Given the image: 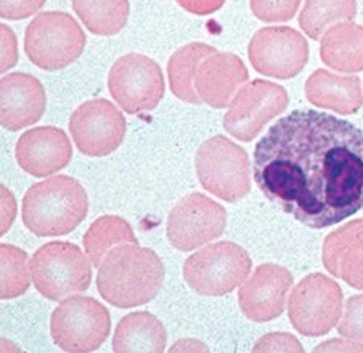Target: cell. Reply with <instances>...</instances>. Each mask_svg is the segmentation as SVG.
Listing matches in <instances>:
<instances>
[{
	"instance_id": "4316f807",
	"label": "cell",
	"mask_w": 363,
	"mask_h": 353,
	"mask_svg": "<svg viewBox=\"0 0 363 353\" xmlns=\"http://www.w3.org/2000/svg\"><path fill=\"white\" fill-rule=\"evenodd\" d=\"M2 255V289L0 296L4 301L15 299L28 291L31 283V270L28 267V255L23 249L2 245L0 246Z\"/></svg>"
},
{
	"instance_id": "277c9868",
	"label": "cell",
	"mask_w": 363,
	"mask_h": 353,
	"mask_svg": "<svg viewBox=\"0 0 363 353\" xmlns=\"http://www.w3.org/2000/svg\"><path fill=\"white\" fill-rule=\"evenodd\" d=\"M90 259L71 242L52 241L34 252L29 262L33 283L48 301H65L89 289L92 283Z\"/></svg>"
},
{
	"instance_id": "9a60e30c",
	"label": "cell",
	"mask_w": 363,
	"mask_h": 353,
	"mask_svg": "<svg viewBox=\"0 0 363 353\" xmlns=\"http://www.w3.org/2000/svg\"><path fill=\"white\" fill-rule=\"evenodd\" d=\"M293 286L289 270L277 264L259 265L238 292L240 308L246 318L267 323L280 316L286 307L288 292Z\"/></svg>"
},
{
	"instance_id": "52a82bcc",
	"label": "cell",
	"mask_w": 363,
	"mask_h": 353,
	"mask_svg": "<svg viewBox=\"0 0 363 353\" xmlns=\"http://www.w3.org/2000/svg\"><path fill=\"white\" fill-rule=\"evenodd\" d=\"M252 260L243 247L232 241L208 245L184 264V278L199 296L220 297L246 281Z\"/></svg>"
},
{
	"instance_id": "1f68e13d",
	"label": "cell",
	"mask_w": 363,
	"mask_h": 353,
	"mask_svg": "<svg viewBox=\"0 0 363 353\" xmlns=\"http://www.w3.org/2000/svg\"><path fill=\"white\" fill-rule=\"evenodd\" d=\"M18 60V47L15 34L9 26L2 24V72L13 68Z\"/></svg>"
},
{
	"instance_id": "5bb4252c",
	"label": "cell",
	"mask_w": 363,
	"mask_h": 353,
	"mask_svg": "<svg viewBox=\"0 0 363 353\" xmlns=\"http://www.w3.org/2000/svg\"><path fill=\"white\" fill-rule=\"evenodd\" d=\"M127 123L123 113L105 99L89 100L72 113L69 132L82 155L103 157L123 143Z\"/></svg>"
},
{
	"instance_id": "6da1fadb",
	"label": "cell",
	"mask_w": 363,
	"mask_h": 353,
	"mask_svg": "<svg viewBox=\"0 0 363 353\" xmlns=\"http://www.w3.org/2000/svg\"><path fill=\"white\" fill-rule=\"evenodd\" d=\"M252 176L284 214L323 230L363 208V130L336 116L298 109L254 148Z\"/></svg>"
},
{
	"instance_id": "ba28073f",
	"label": "cell",
	"mask_w": 363,
	"mask_h": 353,
	"mask_svg": "<svg viewBox=\"0 0 363 353\" xmlns=\"http://www.w3.org/2000/svg\"><path fill=\"white\" fill-rule=\"evenodd\" d=\"M110 331V312L92 297H68L53 310L50 318L53 342L69 353L99 350Z\"/></svg>"
},
{
	"instance_id": "e0dca14e",
	"label": "cell",
	"mask_w": 363,
	"mask_h": 353,
	"mask_svg": "<svg viewBox=\"0 0 363 353\" xmlns=\"http://www.w3.org/2000/svg\"><path fill=\"white\" fill-rule=\"evenodd\" d=\"M0 124L10 132L38 123L44 116L47 95L38 77L26 72L4 76L0 82Z\"/></svg>"
},
{
	"instance_id": "7402d4cb",
	"label": "cell",
	"mask_w": 363,
	"mask_h": 353,
	"mask_svg": "<svg viewBox=\"0 0 363 353\" xmlns=\"http://www.w3.org/2000/svg\"><path fill=\"white\" fill-rule=\"evenodd\" d=\"M167 344L162 323L153 313L134 312L124 316L113 336V350L116 353H161Z\"/></svg>"
},
{
	"instance_id": "f546056e",
	"label": "cell",
	"mask_w": 363,
	"mask_h": 353,
	"mask_svg": "<svg viewBox=\"0 0 363 353\" xmlns=\"http://www.w3.org/2000/svg\"><path fill=\"white\" fill-rule=\"evenodd\" d=\"M47 0H0V15L4 20L20 21L44 7Z\"/></svg>"
},
{
	"instance_id": "d4e9b609",
	"label": "cell",
	"mask_w": 363,
	"mask_h": 353,
	"mask_svg": "<svg viewBox=\"0 0 363 353\" xmlns=\"http://www.w3.org/2000/svg\"><path fill=\"white\" fill-rule=\"evenodd\" d=\"M72 10L90 33L114 35L129 20V0H72Z\"/></svg>"
},
{
	"instance_id": "d6986e66",
	"label": "cell",
	"mask_w": 363,
	"mask_h": 353,
	"mask_svg": "<svg viewBox=\"0 0 363 353\" xmlns=\"http://www.w3.org/2000/svg\"><path fill=\"white\" fill-rule=\"evenodd\" d=\"M322 260L333 276L363 291V218L342 225L326 236Z\"/></svg>"
},
{
	"instance_id": "2e32d148",
	"label": "cell",
	"mask_w": 363,
	"mask_h": 353,
	"mask_svg": "<svg viewBox=\"0 0 363 353\" xmlns=\"http://www.w3.org/2000/svg\"><path fill=\"white\" fill-rule=\"evenodd\" d=\"M15 155L24 172L47 176L68 166L72 159V146L66 132L58 127H35L18 140Z\"/></svg>"
},
{
	"instance_id": "83f0119b",
	"label": "cell",
	"mask_w": 363,
	"mask_h": 353,
	"mask_svg": "<svg viewBox=\"0 0 363 353\" xmlns=\"http://www.w3.org/2000/svg\"><path fill=\"white\" fill-rule=\"evenodd\" d=\"M251 11L264 23H283L293 20L301 0H250Z\"/></svg>"
},
{
	"instance_id": "44dd1931",
	"label": "cell",
	"mask_w": 363,
	"mask_h": 353,
	"mask_svg": "<svg viewBox=\"0 0 363 353\" xmlns=\"http://www.w3.org/2000/svg\"><path fill=\"white\" fill-rule=\"evenodd\" d=\"M320 58L331 69L346 74L363 71V26L346 21L330 28L322 38Z\"/></svg>"
},
{
	"instance_id": "ac0fdd59",
	"label": "cell",
	"mask_w": 363,
	"mask_h": 353,
	"mask_svg": "<svg viewBox=\"0 0 363 353\" xmlns=\"http://www.w3.org/2000/svg\"><path fill=\"white\" fill-rule=\"evenodd\" d=\"M247 79L250 72L238 55L216 52L199 65L195 89L203 103L222 109L232 105Z\"/></svg>"
},
{
	"instance_id": "8fae6325",
	"label": "cell",
	"mask_w": 363,
	"mask_h": 353,
	"mask_svg": "<svg viewBox=\"0 0 363 353\" xmlns=\"http://www.w3.org/2000/svg\"><path fill=\"white\" fill-rule=\"evenodd\" d=\"M289 95L281 85L256 79L245 84L235 96L227 114L223 129L240 142H252L272 119L288 108Z\"/></svg>"
},
{
	"instance_id": "f1b7e54d",
	"label": "cell",
	"mask_w": 363,
	"mask_h": 353,
	"mask_svg": "<svg viewBox=\"0 0 363 353\" xmlns=\"http://www.w3.org/2000/svg\"><path fill=\"white\" fill-rule=\"evenodd\" d=\"M337 332L342 337L363 342V294L352 296L346 302L342 318L337 323Z\"/></svg>"
},
{
	"instance_id": "e575fe53",
	"label": "cell",
	"mask_w": 363,
	"mask_h": 353,
	"mask_svg": "<svg viewBox=\"0 0 363 353\" xmlns=\"http://www.w3.org/2000/svg\"><path fill=\"white\" fill-rule=\"evenodd\" d=\"M15 214L16 204L13 194L10 193L9 188L2 186V235H5L10 230L11 223L15 220Z\"/></svg>"
},
{
	"instance_id": "4fadbf2b",
	"label": "cell",
	"mask_w": 363,
	"mask_h": 353,
	"mask_svg": "<svg viewBox=\"0 0 363 353\" xmlns=\"http://www.w3.org/2000/svg\"><path fill=\"white\" fill-rule=\"evenodd\" d=\"M247 57L259 74L286 81L306 68L308 44L304 35L293 28H262L252 35Z\"/></svg>"
},
{
	"instance_id": "8992f818",
	"label": "cell",
	"mask_w": 363,
	"mask_h": 353,
	"mask_svg": "<svg viewBox=\"0 0 363 353\" xmlns=\"http://www.w3.org/2000/svg\"><path fill=\"white\" fill-rule=\"evenodd\" d=\"M195 167L204 190L227 203H237L251 191L250 157L227 137L206 140L195 155Z\"/></svg>"
},
{
	"instance_id": "7a4b0ae2",
	"label": "cell",
	"mask_w": 363,
	"mask_h": 353,
	"mask_svg": "<svg viewBox=\"0 0 363 353\" xmlns=\"http://www.w3.org/2000/svg\"><path fill=\"white\" fill-rule=\"evenodd\" d=\"M164 273V264L153 249L119 246L99 267L96 289L113 307H140L160 294Z\"/></svg>"
},
{
	"instance_id": "4dcf8cb0",
	"label": "cell",
	"mask_w": 363,
	"mask_h": 353,
	"mask_svg": "<svg viewBox=\"0 0 363 353\" xmlns=\"http://www.w3.org/2000/svg\"><path fill=\"white\" fill-rule=\"evenodd\" d=\"M252 352H304L298 339L288 332H272L254 345Z\"/></svg>"
},
{
	"instance_id": "5b68a950",
	"label": "cell",
	"mask_w": 363,
	"mask_h": 353,
	"mask_svg": "<svg viewBox=\"0 0 363 353\" xmlns=\"http://www.w3.org/2000/svg\"><path fill=\"white\" fill-rule=\"evenodd\" d=\"M86 34L74 18L65 11L39 13L24 33V52L31 63L44 71L68 68L86 48Z\"/></svg>"
},
{
	"instance_id": "d6a6232c",
	"label": "cell",
	"mask_w": 363,
	"mask_h": 353,
	"mask_svg": "<svg viewBox=\"0 0 363 353\" xmlns=\"http://www.w3.org/2000/svg\"><path fill=\"white\" fill-rule=\"evenodd\" d=\"M177 4L182 9L189 11V13L206 16L220 10L225 0H177Z\"/></svg>"
},
{
	"instance_id": "484cf974",
	"label": "cell",
	"mask_w": 363,
	"mask_h": 353,
	"mask_svg": "<svg viewBox=\"0 0 363 353\" xmlns=\"http://www.w3.org/2000/svg\"><path fill=\"white\" fill-rule=\"evenodd\" d=\"M357 0H306L299 15V26L307 38L320 40L330 28L352 21Z\"/></svg>"
},
{
	"instance_id": "30bf717a",
	"label": "cell",
	"mask_w": 363,
	"mask_h": 353,
	"mask_svg": "<svg viewBox=\"0 0 363 353\" xmlns=\"http://www.w3.org/2000/svg\"><path fill=\"white\" fill-rule=\"evenodd\" d=\"M108 89L125 113L138 114L160 105L166 84L158 63L140 53H127L111 66Z\"/></svg>"
},
{
	"instance_id": "ffe728a7",
	"label": "cell",
	"mask_w": 363,
	"mask_h": 353,
	"mask_svg": "<svg viewBox=\"0 0 363 353\" xmlns=\"http://www.w3.org/2000/svg\"><path fill=\"white\" fill-rule=\"evenodd\" d=\"M304 90L308 103L337 114H355L363 105L362 84L357 76H340L317 69L308 76Z\"/></svg>"
},
{
	"instance_id": "836d02e7",
	"label": "cell",
	"mask_w": 363,
	"mask_h": 353,
	"mask_svg": "<svg viewBox=\"0 0 363 353\" xmlns=\"http://www.w3.org/2000/svg\"><path fill=\"white\" fill-rule=\"evenodd\" d=\"M313 352H363V342L354 339H333L320 344Z\"/></svg>"
},
{
	"instance_id": "7c38bea8",
	"label": "cell",
	"mask_w": 363,
	"mask_h": 353,
	"mask_svg": "<svg viewBox=\"0 0 363 353\" xmlns=\"http://www.w3.org/2000/svg\"><path fill=\"white\" fill-rule=\"evenodd\" d=\"M227 211L201 193H190L174 206L167 218V240L172 247L189 252L223 235Z\"/></svg>"
},
{
	"instance_id": "9c48e42d",
	"label": "cell",
	"mask_w": 363,
	"mask_h": 353,
	"mask_svg": "<svg viewBox=\"0 0 363 353\" xmlns=\"http://www.w3.org/2000/svg\"><path fill=\"white\" fill-rule=\"evenodd\" d=\"M342 291L335 279L312 273L296 284L288 301V316L296 331L306 337L328 334L341 320Z\"/></svg>"
},
{
	"instance_id": "cb8c5ba5",
	"label": "cell",
	"mask_w": 363,
	"mask_h": 353,
	"mask_svg": "<svg viewBox=\"0 0 363 353\" xmlns=\"http://www.w3.org/2000/svg\"><path fill=\"white\" fill-rule=\"evenodd\" d=\"M84 249L92 265L99 267L113 249L125 245H138L129 222L118 215H101L84 235Z\"/></svg>"
},
{
	"instance_id": "d590c367",
	"label": "cell",
	"mask_w": 363,
	"mask_h": 353,
	"mask_svg": "<svg viewBox=\"0 0 363 353\" xmlns=\"http://www.w3.org/2000/svg\"><path fill=\"white\" fill-rule=\"evenodd\" d=\"M182 350H193V352H208V349H206V345L204 344H201V342H198V340H190V339H186V340H180V342H177L175 344L172 349H171V352H182Z\"/></svg>"
},
{
	"instance_id": "3957f363",
	"label": "cell",
	"mask_w": 363,
	"mask_h": 353,
	"mask_svg": "<svg viewBox=\"0 0 363 353\" xmlns=\"http://www.w3.org/2000/svg\"><path fill=\"white\" fill-rule=\"evenodd\" d=\"M89 212L84 186L69 175L50 176L33 185L23 198V223L35 236H63L74 231Z\"/></svg>"
},
{
	"instance_id": "603a6c76",
	"label": "cell",
	"mask_w": 363,
	"mask_h": 353,
	"mask_svg": "<svg viewBox=\"0 0 363 353\" xmlns=\"http://www.w3.org/2000/svg\"><path fill=\"white\" fill-rule=\"evenodd\" d=\"M216 52V48L208 44L193 42V44L180 47L179 50L174 52L172 57L169 58V85H171L172 94L177 96L179 100L190 103V105H199V103H203L195 89V77L199 65Z\"/></svg>"
}]
</instances>
